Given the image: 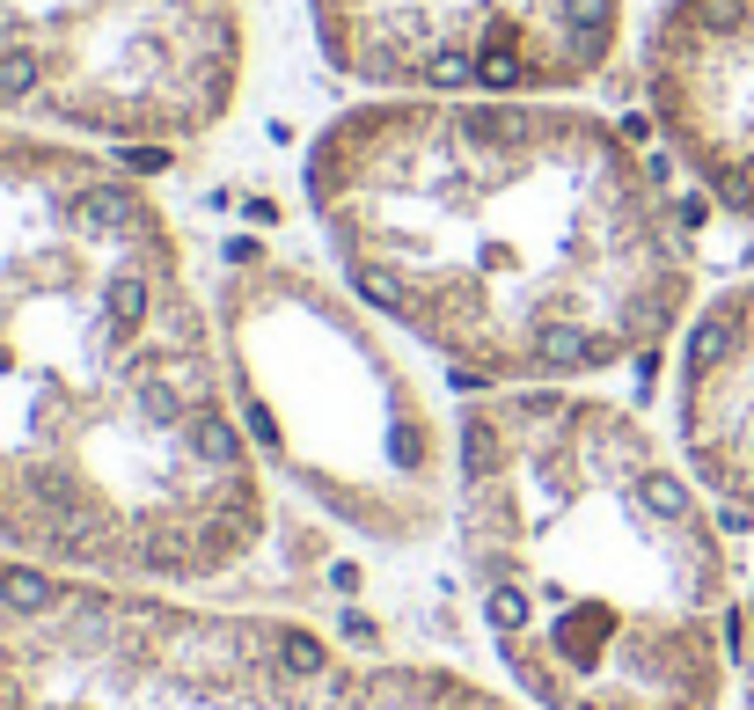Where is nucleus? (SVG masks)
<instances>
[{"label":"nucleus","mask_w":754,"mask_h":710,"mask_svg":"<svg viewBox=\"0 0 754 710\" xmlns=\"http://www.w3.org/2000/svg\"><path fill=\"white\" fill-rule=\"evenodd\" d=\"M0 710H527L455 659L351 652L308 616L0 557Z\"/></svg>","instance_id":"39448f33"},{"label":"nucleus","mask_w":754,"mask_h":710,"mask_svg":"<svg viewBox=\"0 0 754 710\" xmlns=\"http://www.w3.org/2000/svg\"><path fill=\"white\" fill-rule=\"evenodd\" d=\"M323 264L469 389L667 352L696 257L659 161L586 96H351L300 147Z\"/></svg>","instance_id":"f03ea898"},{"label":"nucleus","mask_w":754,"mask_h":710,"mask_svg":"<svg viewBox=\"0 0 754 710\" xmlns=\"http://www.w3.org/2000/svg\"><path fill=\"white\" fill-rule=\"evenodd\" d=\"M733 710H754V579L740 593V644H733Z\"/></svg>","instance_id":"9d476101"},{"label":"nucleus","mask_w":754,"mask_h":710,"mask_svg":"<svg viewBox=\"0 0 754 710\" xmlns=\"http://www.w3.org/2000/svg\"><path fill=\"white\" fill-rule=\"evenodd\" d=\"M359 96H586L631 44V0H300Z\"/></svg>","instance_id":"0eeeda50"},{"label":"nucleus","mask_w":754,"mask_h":710,"mask_svg":"<svg viewBox=\"0 0 754 710\" xmlns=\"http://www.w3.org/2000/svg\"><path fill=\"white\" fill-rule=\"evenodd\" d=\"M674 454L718 498V513L754 520V279H733L688 308L674 338Z\"/></svg>","instance_id":"1a4fd4ad"},{"label":"nucleus","mask_w":754,"mask_h":710,"mask_svg":"<svg viewBox=\"0 0 754 710\" xmlns=\"http://www.w3.org/2000/svg\"><path fill=\"white\" fill-rule=\"evenodd\" d=\"M257 73L249 0H0V124L183 154Z\"/></svg>","instance_id":"423d86ee"},{"label":"nucleus","mask_w":754,"mask_h":710,"mask_svg":"<svg viewBox=\"0 0 754 710\" xmlns=\"http://www.w3.org/2000/svg\"><path fill=\"white\" fill-rule=\"evenodd\" d=\"M455 542L476 638L527 710H725L740 571L674 432L601 381L455 410Z\"/></svg>","instance_id":"7ed1b4c3"},{"label":"nucleus","mask_w":754,"mask_h":710,"mask_svg":"<svg viewBox=\"0 0 754 710\" xmlns=\"http://www.w3.org/2000/svg\"><path fill=\"white\" fill-rule=\"evenodd\" d=\"M235 410L271 483L374 557H410L455 520V410L425 352L330 264L235 234L212 264Z\"/></svg>","instance_id":"20e7f679"},{"label":"nucleus","mask_w":754,"mask_h":710,"mask_svg":"<svg viewBox=\"0 0 754 710\" xmlns=\"http://www.w3.org/2000/svg\"><path fill=\"white\" fill-rule=\"evenodd\" d=\"M264 542L271 477L169 198L118 147L0 124V557L212 593Z\"/></svg>","instance_id":"f257e3e1"},{"label":"nucleus","mask_w":754,"mask_h":710,"mask_svg":"<svg viewBox=\"0 0 754 710\" xmlns=\"http://www.w3.org/2000/svg\"><path fill=\"white\" fill-rule=\"evenodd\" d=\"M637 89L674 169L754 228V0H659L637 37Z\"/></svg>","instance_id":"6e6552de"}]
</instances>
